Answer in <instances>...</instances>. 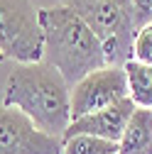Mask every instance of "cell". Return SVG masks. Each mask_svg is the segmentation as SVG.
I'll return each mask as SVG.
<instances>
[{
    "label": "cell",
    "mask_w": 152,
    "mask_h": 154,
    "mask_svg": "<svg viewBox=\"0 0 152 154\" xmlns=\"http://www.w3.org/2000/svg\"><path fill=\"white\" fill-rule=\"evenodd\" d=\"M3 105L20 110L40 130L54 137H64L71 125V86L44 61L15 66L5 83Z\"/></svg>",
    "instance_id": "1"
},
{
    "label": "cell",
    "mask_w": 152,
    "mask_h": 154,
    "mask_svg": "<svg viewBox=\"0 0 152 154\" xmlns=\"http://www.w3.org/2000/svg\"><path fill=\"white\" fill-rule=\"evenodd\" d=\"M40 22L44 34L42 61L54 66L69 86H76L88 73L108 66L106 51L84 17L66 3L40 10Z\"/></svg>",
    "instance_id": "2"
},
{
    "label": "cell",
    "mask_w": 152,
    "mask_h": 154,
    "mask_svg": "<svg viewBox=\"0 0 152 154\" xmlns=\"http://www.w3.org/2000/svg\"><path fill=\"white\" fill-rule=\"evenodd\" d=\"M66 5L93 29L110 66H125L132 59V39L138 32L132 0H66Z\"/></svg>",
    "instance_id": "3"
},
{
    "label": "cell",
    "mask_w": 152,
    "mask_h": 154,
    "mask_svg": "<svg viewBox=\"0 0 152 154\" xmlns=\"http://www.w3.org/2000/svg\"><path fill=\"white\" fill-rule=\"evenodd\" d=\"M0 56L15 64L42 61L44 34L32 0H0Z\"/></svg>",
    "instance_id": "4"
},
{
    "label": "cell",
    "mask_w": 152,
    "mask_h": 154,
    "mask_svg": "<svg viewBox=\"0 0 152 154\" xmlns=\"http://www.w3.org/2000/svg\"><path fill=\"white\" fill-rule=\"evenodd\" d=\"M128 98V81L123 66H103L71 86V120L103 110Z\"/></svg>",
    "instance_id": "5"
},
{
    "label": "cell",
    "mask_w": 152,
    "mask_h": 154,
    "mask_svg": "<svg viewBox=\"0 0 152 154\" xmlns=\"http://www.w3.org/2000/svg\"><path fill=\"white\" fill-rule=\"evenodd\" d=\"M64 140L40 130L27 115L0 105V154H62Z\"/></svg>",
    "instance_id": "6"
},
{
    "label": "cell",
    "mask_w": 152,
    "mask_h": 154,
    "mask_svg": "<svg viewBox=\"0 0 152 154\" xmlns=\"http://www.w3.org/2000/svg\"><path fill=\"white\" fill-rule=\"evenodd\" d=\"M132 112H135V103L130 98H123V100L113 103L103 110H96L91 115L71 120V125L66 127L62 140L74 137V134H93V137H101L108 142H118L123 137V130H125Z\"/></svg>",
    "instance_id": "7"
},
{
    "label": "cell",
    "mask_w": 152,
    "mask_h": 154,
    "mask_svg": "<svg viewBox=\"0 0 152 154\" xmlns=\"http://www.w3.org/2000/svg\"><path fill=\"white\" fill-rule=\"evenodd\" d=\"M118 154H152V110L135 108L118 140Z\"/></svg>",
    "instance_id": "8"
},
{
    "label": "cell",
    "mask_w": 152,
    "mask_h": 154,
    "mask_svg": "<svg viewBox=\"0 0 152 154\" xmlns=\"http://www.w3.org/2000/svg\"><path fill=\"white\" fill-rule=\"evenodd\" d=\"M123 69L128 81V98L135 103V108L152 110V66L130 59Z\"/></svg>",
    "instance_id": "9"
},
{
    "label": "cell",
    "mask_w": 152,
    "mask_h": 154,
    "mask_svg": "<svg viewBox=\"0 0 152 154\" xmlns=\"http://www.w3.org/2000/svg\"><path fill=\"white\" fill-rule=\"evenodd\" d=\"M62 154H118V142H108L93 134H74L64 140Z\"/></svg>",
    "instance_id": "10"
},
{
    "label": "cell",
    "mask_w": 152,
    "mask_h": 154,
    "mask_svg": "<svg viewBox=\"0 0 152 154\" xmlns=\"http://www.w3.org/2000/svg\"><path fill=\"white\" fill-rule=\"evenodd\" d=\"M132 59L152 66V22L142 25L132 39Z\"/></svg>",
    "instance_id": "11"
},
{
    "label": "cell",
    "mask_w": 152,
    "mask_h": 154,
    "mask_svg": "<svg viewBox=\"0 0 152 154\" xmlns=\"http://www.w3.org/2000/svg\"><path fill=\"white\" fill-rule=\"evenodd\" d=\"M132 17H135L138 29L152 22V0H132Z\"/></svg>",
    "instance_id": "12"
},
{
    "label": "cell",
    "mask_w": 152,
    "mask_h": 154,
    "mask_svg": "<svg viewBox=\"0 0 152 154\" xmlns=\"http://www.w3.org/2000/svg\"><path fill=\"white\" fill-rule=\"evenodd\" d=\"M0 61H3V56H0Z\"/></svg>",
    "instance_id": "13"
}]
</instances>
